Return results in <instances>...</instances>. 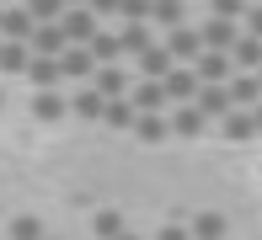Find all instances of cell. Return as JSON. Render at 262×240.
Segmentation results:
<instances>
[{"label":"cell","instance_id":"cb8c5ba5","mask_svg":"<svg viewBox=\"0 0 262 240\" xmlns=\"http://www.w3.org/2000/svg\"><path fill=\"white\" fill-rule=\"evenodd\" d=\"M156 240H193V224H161Z\"/></svg>","mask_w":262,"mask_h":240},{"label":"cell","instance_id":"5bb4252c","mask_svg":"<svg viewBox=\"0 0 262 240\" xmlns=\"http://www.w3.org/2000/svg\"><path fill=\"white\" fill-rule=\"evenodd\" d=\"M0 69H6V75H27L32 69V48L27 43H0Z\"/></svg>","mask_w":262,"mask_h":240},{"label":"cell","instance_id":"d6986e66","mask_svg":"<svg viewBox=\"0 0 262 240\" xmlns=\"http://www.w3.org/2000/svg\"><path fill=\"white\" fill-rule=\"evenodd\" d=\"M6 240H49V235H43V219H38V213H16L11 230H6Z\"/></svg>","mask_w":262,"mask_h":240},{"label":"cell","instance_id":"3957f363","mask_svg":"<svg viewBox=\"0 0 262 240\" xmlns=\"http://www.w3.org/2000/svg\"><path fill=\"white\" fill-rule=\"evenodd\" d=\"M166 48H171L177 64H198V59L209 54V48H204V32H198V27H177V32H166Z\"/></svg>","mask_w":262,"mask_h":240},{"label":"cell","instance_id":"8992f818","mask_svg":"<svg viewBox=\"0 0 262 240\" xmlns=\"http://www.w3.org/2000/svg\"><path fill=\"white\" fill-rule=\"evenodd\" d=\"M171 69H182V64L171 59V48H166V43H156L145 59H139V75H145V80H171Z\"/></svg>","mask_w":262,"mask_h":240},{"label":"cell","instance_id":"7c38bea8","mask_svg":"<svg viewBox=\"0 0 262 240\" xmlns=\"http://www.w3.org/2000/svg\"><path fill=\"white\" fill-rule=\"evenodd\" d=\"M70 112H75V117H107V96L97 86H80L75 102H70Z\"/></svg>","mask_w":262,"mask_h":240},{"label":"cell","instance_id":"277c9868","mask_svg":"<svg viewBox=\"0 0 262 240\" xmlns=\"http://www.w3.org/2000/svg\"><path fill=\"white\" fill-rule=\"evenodd\" d=\"M6 43H27L32 48V38H38V21H32V11L27 6H6Z\"/></svg>","mask_w":262,"mask_h":240},{"label":"cell","instance_id":"2e32d148","mask_svg":"<svg viewBox=\"0 0 262 240\" xmlns=\"http://www.w3.org/2000/svg\"><path fill=\"white\" fill-rule=\"evenodd\" d=\"M91 230H97V240H123V235H128V224H123V213H118V208H97Z\"/></svg>","mask_w":262,"mask_h":240},{"label":"cell","instance_id":"9c48e42d","mask_svg":"<svg viewBox=\"0 0 262 240\" xmlns=\"http://www.w3.org/2000/svg\"><path fill=\"white\" fill-rule=\"evenodd\" d=\"M166 91H171V102H177V107H193V102H198V91H204V80H198L193 69H171Z\"/></svg>","mask_w":262,"mask_h":240},{"label":"cell","instance_id":"484cf974","mask_svg":"<svg viewBox=\"0 0 262 240\" xmlns=\"http://www.w3.org/2000/svg\"><path fill=\"white\" fill-rule=\"evenodd\" d=\"M252 117H257V134H262V107H257V112H252Z\"/></svg>","mask_w":262,"mask_h":240},{"label":"cell","instance_id":"f1b7e54d","mask_svg":"<svg viewBox=\"0 0 262 240\" xmlns=\"http://www.w3.org/2000/svg\"><path fill=\"white\" fill-rule=\"evenodd\" d=\"M123 240H139V235H123Z\"/></svg>","mask_w":262,"mask_h":240},{"label":"cell","instance_id":"603a6c76","mask_svg":"<svg viewBox=\"0 0 262 240\" xmlns=\"http://www.w3.org/2000/svg\"><path fill=\"white\" fill-rule=\"evenodd\" d=\"M150 21H156V27H166V32H177V27H182V6H177V0H161Z\"/></svg>","mask_w":262,"mask_h":240},{"label":"cell","instance_id":"f546056e","mask_svg":"<svg viewBox=\"0 0 262 240\" xmlns=\"http://www.w3.org/2000/svg\"><path fill=\"white\" fill-rule=\"evenodd\" d=\"M49 240H54V235H49Z\"/></svg>","mask_w":262,"mask_h":240},{"label":"cell","instance_id":"7a4b0ae2","mask_svg":"<svg viewBox=\"0 0 262 240\" xmlns=\"http://www.w3.org/2000/svg\"><path fill=\"white\" fill-rule=\"evenodd\" d=\"M198 32H204V48H209V54H235V43L246 38L241 21H225V16H209Z\"/></svg>","mask_w":262,"mask_h":240},{"label":"cell","instance_id":"d4e9b609","mask_svg":"<svg viewBox=\"0 0 262 240\" xmlns=\"http://www.w3.org/2000/svg\"><path fill=\"white\" fill-rule=\"evenodd\" d=\"M246 32H252V38H262V6L246 11Z\"/></svg>","mask_w":262,"mask_h":240},{"label":"cell","instance_id":"44dd1931","mask_svg":"<svg viewBox=\"0 0 262 240\" xmlns=\"http://www.w3.org/2000/svg\"><path fill=\"white\" fill-rule=\"evenodd\" d=\"M193 240H225V213H198L193 219Z\"/></svg>","mask_w":262,"mask_h":240},{"label":"cell","instance_id":"8fae6325","mask_svg":"<svg viewBox=\"0 0 262 240\" xmlns=\"http://www.w3.org/2000/svg\"><path fill=\"white\" fill-rule=\"evenodd\" d=\"M64 112H70V102L59 91H32V117H38V123H59Z\"/></svg>","mask_w":262,"mask_h":240},{"label":"cell","instance_id":"30bf717a","mask_svg":"<svg viewBox=\"0 0 262 240\" xmlns=\"http://www.w3.org/2000/svg\"><path fill=\"white\" fill-rule=\"evenodd\" d=\"M230 96H235V112H257V107H262V80L257 75H235Z\"/></svg>","mask_w":262,"mask_h":240},{"label":"cell","instance_id":"ac0fdd59","mask_svg":"<svg viewBox=\"0 0 262 240\" xmlns=\"http://www.w3.org/2000/svg\"><path fill=\"white\" fill-rule=\"evenodd\" d=\"M204 123H209V117L198 112V107H177V117H171V134H182V139H198V134H204Z\"/></svg>","mask_w":262,"mask_h":240},{"label":"cell","instance_id":"6da1fadb","mask_svg":"<svg viewBox=\"0 0 262 240\" xmlns=\"http://www.w3.org/2000/svg\"><path fill=\"white\" fill-rule=\"evenodd\" d=\"M59 27H64L70 48H91V43H97V32H102V27H97V6H70Z\"/></svg>","mask_w":262,"mask_h":240},{"label":"cell","instance_id":"52a82bcc","mask_svg":"<svg viewBox=\"0 0 262 240\" xmlns=\"http://www.w3.org/2000/svg\"><path fill=\"white\" fill-rule=\"evenodd\" d=\"M128 102H134L139 112H166V102H171V91H166V80H139Z\"/></svg>","mask_w":262,"mask_h":240},{"label":"cell","instance_id":"9a60e30c","mask_svg":"<svg viewBox=\"0 0 262 240\" xmlns=\"http://www.w3.org/2000/svg\"><path fill=\"white\" fill-rule=\"evenodd\" d=\"M59 75H64V64H59V59H32V69H27L32 91H54V86H59Z\"/></svg>","mask_w":262,"mask_h":240},{"label":"cell","instance_id":"ffe728a7","mask_svg":"<svg viewBox=\"0 0 262 240\" xmlns=\"http://www.w3.org/2000/svg\"><path fill=\"white\" fill-rule=\"evenodd\" d=\"M107 128H139V107L134 102H107Z\"/></svg>","mask_w":262,"mask_h":240},{"label":"cell","instance_id":"7402d4cb","mask_svg":"<svg viewBox=\"0 0 262 240\" xmlns=\"http://www.w3.org/2000/svg\"><path fill=\"white\" fill-rule=\"evenodd\" d=\"M220 128H225V139H252V134H257V117H252V112H230Z\"/></svg>","mask_w":262,"mask_h":240},{"label":"cell","instance_id":"5b68a950","mask_svg":"<svg viewBox=\"0 0 262 240\" xmlns=\"http://www.w3.org/2000/svg\"><path fill=\"white\" fill-rule=\"evenodd\" d=\"M198 112H204V117H220V123H225V117H230L235 112V96H230V86H204V91H198Z\"/></svg>","mask_w":262,"mask_h":240},{"label":"cell","instance_id":"e0dca14e","mask_svg":"<svg viewBox=\"0 0 262 240\" xmlns=\"http://www.w3.org/2000/svg\"><path fill=\"white\" fill-rule=\"evenodd\" d=\"M134 134L145 139V144H161L166 134H171V117H166V112H139V128H134Z\"/></svg>","mask_w":262,"mask_h":240},{"label":"cell","instance_id":"ba28073f","mask_svg":"<svg viewBox=\"0 0 262 240\" xmlns=\"http://www.w3.org/2000/svg\"><path fill=\"white\" fill-rule=\"evenodd\" d=\"M107 102H128L134 96V86H128V75H123V64H113V69H97V80H91Z\"/></svg>","mask_w":262,"mask_h":240},{"label":"cell","instance_id":"4dcf8cb0","mask_svg":"<svg viewBox=\"0 0 262 240\" xmlns=\"http://www.w3.org/2000/svg\"><path fill=\"white\" fill-rule=\"evenodd\" d=\"M257 80H262V75H257Z\"/></svg>","mask_w":262,"mask_h":240},{"label":"cell","instance_id":"4fadbf2b","mask_svg":"<svg viewBox=\"0 0 262 240\" xmlns=\"http://www.w3.org/2000/svg\"><path fill=\"white\" fill-rule=\"evenodd\" d=\"M59 64H64V75H75V80H97V69H102L97 59H91V48H70Z\"/></svg>","mask_w":262,"mask_h":240},{"label":"cell","instance_id":"4316f807","mask_svg":"<svg viewBox=\"0 0 262 240\" xmlns=\"http://www.w3.org/2000/svg\"><path fill=\"white\" fill-rule=\"evenodd\" d=\"M0 112H6V91H0Z\"/></svg>","mask_w":262,"mask_h":240},{"label":"cell","instance_id":"83f0119b","mask_svg":"<svg viewBox=\"0 0 262 240\" xmlns=\"http://www.w3.org/2000/svg\"><path fill=\"white\" fill-rule=\"evenodd\" d=\"M0 27H6V6H0Z\"/></svg>","mask_w":262,"mask_h":240}]
</instances>
